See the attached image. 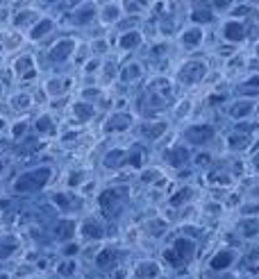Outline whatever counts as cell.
Masks as SVG:
<instances>
[{
	"instance_id": "obj_12",
	"label": "cell",
	"mask_w": 259,
	"mask_h": 279,
	"mask_svg": "<svg viewBox=\"0 0 259 279\" xmlns=\"http://www.w3.org/2000/svg\"><path fill=\"white\" fill-rule=\"evenodd\" d=\"M166 161L175 168L184 166V164L189 161V150H187V148H171V150L166 152Z\"/></svg>"
},
{
	"instance_id": "obj_45",
	"label": "cell",
	"mask_w": 259,
	"mask_h": 279,
	"mask_svg": "<svg viewBox=\"0 0 259 279\" xmlns=\"http://www.w3.org/2000/svg\"><path fill=\"white\" fill-rule=\"evenodd\" d=\"M0 279H7V277H0Z\"/></svg>"
},
{
	"instance_id": "obj_6",
	"label": "cell",
	"mask_w": 259,
	"mask_h": 279,
	"mask_svg": "<svg viewBox=\"0 0 259 279\" xmlns=\"http://www.w3.org/2000/svg\"><path fill=\"white\" fill-rule=\"evenodd\" d=\"M234 257H237V252L234 250H221L218 254H214V259L209 261V268L211 270H225L232 266Z\"/></svg>"
},
{
	"instance_id": "obj_21",
	"label": "cell",
	"mask_w": 259,
	"mask_h": 279,
	"mask_svg": "<svg viewBox=\"0 0 259 279\" xmlns=\"http://www.w3.org/2000/svg\"><path fill=\"white\" fill-rule=\"evenodd\" d=\"M39 21V16H37V11H32V9H27V11H18L16 14V21H14V25L21 30L23 25H34V23Z\"/></svg>"
},
{
	"instance_id": "obj_19",
	"label": "cell",
	"mask_w": 259,
	"mask_h": 279,
	"mask_svg": "<svg viewBox=\"0 0 259 279\" xmlns=\"http://www.w3.org/2000/svg\"><path fill=\"white\" fill-rule=\"evenodd\" d=\"M93 16H96V7H93L91 2H89V5H82L80 9L75 11V23L77 25H86Z\"/></svg>"
},
{
	"instance_id": "obj_38",
	"label": "cell",
	"mask_w": 259,
	"mask_h": 279,
	"mask_svg": "<svg viewBox=\"0 0 259 279\" xmlns=\"http://www.w3.org/2000/svg\"><path fill=\"white\" fill-rule=\"evenodd\" d=\"M73 270H75V263H73V261H68V263H64V266H60V273H62V275H70Z\"/></svg>"
},
{
	"instance_id": "obj_29",
	"label": "cell",
	"mask_w": 259,
	"mask_h": 279,
	"mask_svg": "<svg viewBox=\"0 0 259 279\" xmlns=\"http://www.w3.org/2000/svg\"><path fill=\"white\" fill-rule=\"evenodd\" d=\"M139 75H141V66H139V64H130L128 68H123V73H121V77H123L125 82L136 80Z\"/></svg>"
},
{
	"instance_id": "obj_17",
	"label": "cell",
	"mask_w": 259,
	"mask_h": 279,
	"mask_svg": "<svg viewBox=\"0 0 259 279\" xmlns=\"http://www.w3.org/2000/svg\"><path fill=\"white\" fill-rule=\"evenodd\" d=\"M250 112H253V102H248V100H241V102H237L232 109H230V116L232 118H248L250 116Z\"/></svg>"
},
{
	"instance_id": "obj_30",
	"label": "cell",
	"mask_w": 259,
	"mask_h": 279,
	"mask_svg": "<svg viewBox=\"0 0 259 279\" xmlns=\"http://www.w3.org/2000/svg\"><path fill=\"white\" fill-rule=\"evenodd\" d=\"M57 231H60L62 238H70L73 236V231H75V223H73V220H62V225Z\"/></svg>"
},
{
	"instance_id": "obj_20",
	"label": "cell",
	"mask_w": 259,
	"mask_h": 279,
	"mask_svg": "<svg viewBox=\"0 0 259 279\" xmlns=\"http://www.w3.org/2000/svg\"><path fill=\"white\" fill-rule=\"evenodd\" d=\"M73 112H75V118H77V120H82V123H84V120H91V118H93V113H96L89 102H77L75 107H73Z\"/></svg>"
},
{
	"instance_id": "obj_22",
	"label": "cell",
	"mask_w": 259,
	"mask_h": 279,
	"mask_svg": "<svg viewBox=\"0 0 259 279\" xmlns=\"http://www.w3.org/2000/svg\"><path fill=\"white\" fill-rule=\"evenodd\" d=\"M96 263H98V268H112L114 263H116V252H114V250H103V252L98 254V259H96Z\"/></svg>"
},
{
	"instance_id": "obj_26",
	"label": "cell",
	"mask_w": 259,
	"mask_h": 279,
	"mask_svg": "<svg viewBox=\"0 0 259 279\" xmlns=\"http://www.w3.org/2000/svg\"><path fill=\"white\" fill-rule=\"evenodd\" d=\"M241 234L243 236H257L259 234V223L257 220H243L241 223Z\"/></svg>"
},
{
	"instance_id": "obj_7",
	"label": "cell",
	"mask_w": 259,
	"mask_h": 279,
	"mask_svg": "<svg viewBox=\"0 0 259 279\" xmlns=\"http://www.w3.org/2000/svg\"><path fill=\"white\" fill-rule=\"evenodd\" d=\"M173 250H175V252L180 254V259H182L184 263H187V261H189V259L195 254V243L191 241V238H184V236H180L178 241L173 243Z\"/></svg>"
},
{
	"instance_id": "obj_36",
	"label": "cell",
	"mask_w": 259,
	"mask_h": 279,
	"mask_svg": "<svg viewBox=\"0 0 259 279\" xmlns=\"http://www.w3.org/2000/svg\"><path fill=\"white\" fill-rule=\"evenodd\" d=\"M246 89H255V93H259V75H253L246 82Z\"/></svg>"
},
{
	"instance_id": "obj_24",
	"label": "cell",
	"mask_w": 259,
	"mask_h": 279,
	"mask_svg": "<svg viewBox=\"0 0 259 279\" xmlns=\"http://www.w3.org/2000/svg\"><path fill=\"white\" fill-rule=\"evenodd\" d=\"M123 159H125V152L123 150H112L107 157H105V166L116 168V166H121V164H123Z\"/></svg>"
},
{
	"instance_id": "obj_25",
	"label": "cell",
	"mask_w": 259,
	"mask_h": 279,
	"mask_svg": "<svg viewBox=\"0 0 259 279\" xmlns=\"http://www.w3.org/2000/svg\"><path fill=\"white\" fill-rule=\"evenodd\" d=\"M191 198H194V191H191V188H182V191H178V193L171 198V204L173 207H180V204L189 202Z\"/></svg>"
},
{
	"instance_id": "obj_43",
	"label": "cell",
	"mask_w": 259,
	"mask_h": 279,
	"mask_svg": "<svg viewBox=\"0 0 259 279\" xmlns=\"http://www.w3.org/2000/svg\"><path fill=\"white\" fill-rule=\"evenodd\" d=\"M250 66H253V68H259V61H253V64H250Z\"/></svg>"
},
{
	"instance_id": "obj_9",
	"label": "cell",
	"mask_w": 259,
	"mask_h": 279,
	"mask_svg": "<svg viewBox=\"0 0 259 279\" xmlns=\"http://www.w3.org/2000/svg\"><path fill=\"white\" fill-rule=\"evenodd\" d=\"M130 125H132V118H130L128 113H116V116H112V118L105 123V129H107V132H123Z\"/></svg>"
},
{
	"instance_id": "obj_31",
	"label": "cell",
	"mask_w": 259,
	"mask_h": 279,
	"mask_svg": "<svg viewBox=\"0 0 259 279\" xmlns=\"http://www.w3.org/2000/svg\"><path fill=\"white\" fill-rule=\"evenodd\" d=\"M164 259H166V261L171 263L173 268H180V266H184V261H182V259H180V254L175 252L173 247H171V250H166V252H164Z\"/></svg>"
},
{
	"instance_id": "obj_4",
	"label": "cell",
	"mask_w": 259,
	"mask_h": 279,
	"mask_svg": "<svg viewBox=\"0 0 259 279\" xmlns=\"http://www.w3.org/2000/svg\"><path fill=\"white\" fill-rule=\"evenodd\" d=\"M187 139H189V143L202 145L209 139H214V127H209V125H195V127H189L187 129Z\"/></svg>"
},
{
	"instance_id": "obj_44",
	"label": "cell",
	"mask_w": 259,
	"mask_h": 279,
	"mask_svg": "<svg viewBox=\"0 0 259 279\" xmlns=\"http://www.w3.org/2000/svg\"><path fill=\"white\" fill-rule=\"evenodd\" d=\"M0 93H2V84H0Z\"/></svg>"
},
{
	"instance_id": "obj_11",
	"label": "cell",
	"mask_w": 259,
	"mask_h": 279,
	"mask_svg": "<svg viewBox=\"0 0 259 279\" xmlns=\"http://www.w3.org/2000/svg\"><path fill=\"white\" fill-rule=\"evenodd\" d=\"M166 127L168 125L164 123V120H155V123H146L143 125V127H141V134L146 136V139H159V136L164 134V132H166Z\"/></svg>"
},
{
	"instance_id": "obj_1",
	"label": "cell",
	"mask_w": 259,
	"mask_h": 279,
	"mask_svg": "<svg viewBox=\"0 0 259 279\" xmlns=\"http://www.w3.org/2000/svg\"><path fill=\"white\" fill-rule=\"evenodd\" d=\"M50 177H53V170H50L48 166L27 170V172H23L16 182H14V191H16V193H34V191H39V188L46 186V184L50 182Z\"/></svg>"
},
{
	"instance_id": "obj_41",
	"label": "cell",
	"mask_w": 259,
	"mask_h": 279,
	"mask_svg": "<svg viewBox=\"0 0 259 279\" xmlns=\"http://www.w3.org/2000/svg\"><path fill=\"white\" fill-rule=\"evenodd\" d=\"M2 53H5V46H2V41H0V57H2Z\"/></svg>"
},
{
	"instance_id": "obj_18",
	"label": "cell",
	"mask_w": 259,
	"mask_h": 279,
	"mask_svg": "<svg viewBox=\"0 0 259 279\" xmlns=\"http://www.w3.org/2000/svg\"><path fill=\"white\" fill-rule=\"evenodd\" d=\"M139 43H141V32H134V30H132V32H125L123 37L119 39V46L123 50H132V48H136Z\"/></svg>"
},
{
	"instance_id": "obj_2",
	"label": "cell",
	"mask_w": 259,
	"mask_h": 279,
	"mask_svg": "<svg viewBox=\"0 0 259 279\" xmlns=\"http://www.w3.org/2000/svg\"><path fill=\"white\" fill-rule=\"evenodd\" d=\"M121 198H123V191H119V188H107V191L100 193L98 204H100V209L107 216H114L121 209Z\"/></svg>"
},
{
	"instance_id": "obj_16",
	"label": "cell",
	"mask_w": 259,
	"mask_h": 279,
	"mask_svg": "<svg viewBox=\"0 0 259 279\" xmlns=\"http://www.w3.org/2000/svg\"><path fill=\"white\" fill-rule=\"evenodd\" d=\"M182 43H184V46H189V48H195V46H200V43H202V32H200L198 27H189V30H184Z\"/></svg>"
},
{
	"instance_id": "obj_15",
	"label": "cell",
	"mask_w": 259,
	"mask_h": 279,
	"mask_svg": "<svg viewBox=\"0 0 259 279\" xmlns=\"http://www.w3.org/2000/svg\"><path fill=\"white\" fill-rule=\"evenodd\" d=\"M159 273H162V270H159V266H157L155 261H141L139 266H136V275H139L141 279H152Z\"/></svg>"
},
{
	"instance_id": "obj_37",
	"label": "cell",
	"mask_w": 259,
	"mask_h": 279,
	"mask_svg": "<svg viewBox=\"0 0 259 279\" xmlns=\"http://www.w3.org/2000/svg\"><path fill=\"white\" fill-rule=\"evenodd\" d=\"M128 164H130V166H141V164H143V155H141V152L132 155V157L128 159Z\"/></svg>"
},
{
	"instance_id": "obj_40",
	"label": "cell",
	"mask_w": 259,
	"mask_h": 279,
	"mask_svg": "<svg viewBox=\"0 0 259 279\" xmlns=\"http://www.w3.org/2000/svg\"><path fill=\"white\" fill-rule=\"evenodd\" d=\"M227 5H230V0H214V7H218V9H223Z\"/></svg>"
},
{
	"instance_id": "obj_5",
	"label": "cell",
	"mask_w": 259,
	"mask_h": 279,
	"mask_svg": "<svg viewBox=\"0 0 259 279\" xmlns=\"http://www.w3.org/2000/svg\"><path fill=\"white\" fill-rule=\"evenodd\" d=\"M73 50H75V41H73V39H62V41L50 50V57H53L55 61H66L70 55H73Z\"/></svg>"
},
{
	"instance_id": "obj_3",
	"label": "cell",
	"mask_w": 259,
	"mask_h": 279,
	"mask_svg": "<svg viewBox=\"0 0 259 279\" xmlns=\"http://www.w3.org/2000/svg\"><path fill=\"white\" fill-rule=\"evenodd\" d=\"M207 73V66L202 64V61H189V64H184L182 68H180V82H184V84H195V82H200L202 77H205Z\"/></svg>"
},
{
	"instance_id": "obj_32",
	"label": "cell",
	"mask_w": 259,
	"mask_h": 279,
	"mask_svg": "<svg viewBox=\"0 0 259 279\" xmlns=\"http://www.w3.org/2000/svg\"><path fill=\"white\" fill-rule=\"evenodd\" d=\"M119 14H121V9L116 5H107L103 9V21L112 23V21H116V18H119Z\"/></svg>"
},
{
	"instance_id": "obj_23",
	"label": "cell",
	"mask_w": 259,
	"mask_h": 279,
	"mask_svg": "<svg viewBox=\"0 0 259 279\" xmlns=\"http://www.w3.org/2000/svg\"><path fill=\"white\" fill-rule=\"evenodd\" d=\"M37 132L39 134H55V125L53 120H50V116H41V118L37 120Z\"/></svg>"
},
{
	"instance_id": "obj_35",
	"label": "cell",
	"mask_w": 259,
	"mask_h": 279,
	"mask_svg": "<svg viewBox=\"0 0 259 279\" xmlns=\"http://www.w3.org/2000/svg\"><path fill=\"white\" fill-rule=\"evenodd\" d=\"M30 105V96H25V93H21V96H16L14 98V107H27Z\"/></svg>"
},
{
	"instance_id": "obj_42",
	"label": "cell",
	"mask_w": 259,
	"mask_h": 279,
	"mask_svg": "<svg viewBox=\"0 0 259 279\" xmlns=\"http://www.w3.org/2000/svg\"><path fill=\"white\" fill-rule=\"evenodd\" d=\"M41 2H46V5H53V2H57V0H41Z\"/></svg>"
},
{
	"instance_id": "obj_34",
	"label": "cell",
	"mask_w": 259,
	"mask_h": 279,
	"mask_svg": "<svg viewBox=\"0 0 259 279\" xmlns=\"http://www.w3.org/2000/svg\"><path fill=\"white\" fill-rule=\"evenodd\" d=\"M25 127H27V125L23 123V120H18V123L14 125V129H11V136H14V139H21L23 132H25Z\"/></svg>"
},
{
	"instance_id": "obj_39",
	"label": "cell",
	"mask_w": 259,
	"mask_h": 279,
	"mask_svg": "<svg viewBox=\"0 0 259 279\" xmlns=\"http://www.w3.org/2000/svg\"><path fill=\"white\" fill-rule=\"evenodd\" d=\"M223 100H225L223 96H211V98H209V105H221Z\"/></svg>"
},
{
	"instance_id": "obj_33",
	"label": "cell",
	"mask_w": 259,
	"mask_h": 279,
	"mask_svg": "<svg viewBox=\"0 0 259 279\" xmlns=\"http://www.w3.org/2000/svg\"><path fill=\"white\" fill-rule=\"evenodd\" d=\"M46 89H48L50 96H60L62 89H64V82L62 80H50V82H46Z\"/></svg>"
},
{
	"instance_id": "obj_14",
	"label": "cell",
	"mask_w": 259,
	"mask_h": 279,
	"mask_svg": "<svg viewBox=\"0 0 259 279\" xmlns=\"http://www.w3.org/2000/svg\"><path fill=\"white\" fill-rule=\"evenodd\" d=\"M243 37H246V27L241 25L239 21H232L225 25V39L227 41H243Z\"/></svg>"
},
{
	"instance_id": "obj_8",
	"label": "cell",
	"mask_w": 259,
	"mask_h": 279,
	"mask_svg": "<svg viewBox=\"0 0 259 279\" xmlns=\"http://www.w3.org/2000/svg\"><path fill=\"white\" fill-rule=\"evenodd\" d=\"M16 73L21 80H32V77L37 75V66H34L32 57H21L16 64Z\"/></svg>"
},
{
	"instance_id": "obj_10",
	"label": "cell",
	"mask_w": 259,
	"mask_h": 279,
	"mask_svg": "<svg viewBox=\"0 0 259 279\" xmlns=\"http://www.w3.org/2000/svg\"><path fill=\"white\" fill-rule=\"evenodd\" d=\"M53 30V21H50L48 16H41L37 23L32 25V30H30V39L32 41H39L41 37H46V34Z\"/></svg>"
},
{
	"instance_id": "obj_13",
	"label": "cell",
	"mask_w": 259,
	"mask_h": 279,
	"mask_svg": "<svg viewBox=\"0 0 259 279\" xmlns=\"http://www.w3.org/2000/svg\"><path fill=\"white\" fill-rule=\"evenodd\" d=\"M82 236L86 238H103V225L96 218H86L82 223Z\"/></svg>"
},
{
	"instance_id": "obj_46",
	"label": "cell",
	"mask_w": 259,
	"mask_h": 279,
	"mask_svg": "<svg viewBox=\"0 0 259 279\" xmlns=\"http://www.w3.org/2000/svg\"><path fill=\"white\" fill-rule=\"evenodd\" d=\"M257 279H259V277H257Z\"/></svg>"
},
{
	"instance_id": "obj_28",
	"label": "cell",
	"mask_w": 259,
	"mask_h": 279,
	"mask_svg": "<svg viewBox=\"0 0 259 279\" xmlns=\"http://www.w3.org/2000/svg\"><path fill=\"white\" fill-rule=\"evenodd\" d=\"M227 143H230V148H234V150H243V148L248 145V136L246 134H232L230 139H227Z\"/></svg>"
},
{
	"instance_id": "obj_27",
	"label": "cell",
	"mask_w": 259,
	"mask_h": 279,
	"mask_svg": "<svg viewBox=\"0 0 259 279\" xmlns=\"http://www.w3.org/2000/svg\"><path fill=\"white\" fill-rule=\"evenodd\" d=\"M211 18H214L211 9H194V14H191V21L194 23H209Z\"/></svg>"
}]
</instances>
